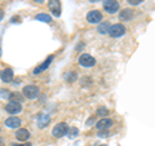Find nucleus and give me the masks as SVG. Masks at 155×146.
<instances>
[{"instance_id":"obj_20","label":"nucleus","mask_w":155,"mask_h":146,"mask_svg":"<svg viewBox=\"0 0 155 146\" xmlns=\"http://www.w3.org/2000/svg\"><path fill=\"white\" fill-rule=\"evenodd\" d=\"M97 115H101V116H105V115H109V110L106 108H100L97 110Z\"/></svg>"},{"instance_id":"obj_8","label":"nucleus","mask_w":155,"mask_h":146,"mask_svg":"<svg viewBox=\"0 0 155 146\" xmlns=\"http://www.w3.org/2000/svg\"><path fill=\"white\" fill-rule=\"evenodd\" d=\"M5 110H7V113L9 114H18L19 111L22 110V105H21V102H17V101H11L9 104L5 106Z\"/></svg>"},{"instance_id":"obj_4","label":"nucleus","mask_w":155,"mask_h":146,"mask_svg":"<svg viewBox=\"0 0 155 146\" xmlns=\"http://www.w3.org/2000/svg\"><path fill=\"white\" fill-rule=\"evenodd\" d=\"M66 133H67V125L65 123H58L57 125H54V128L52 129V134L56 138L64 137Z\"/></svg>"},{"instance_id":"obj_22","label":"nucleus","mask_w":155,"mask_h":146,"mask_svg":"<svg viewBox=\"0 0 155 146\" xmlns=\"http://www.w3.org/2000/svg\"><path fill=\"white\" fill-rule=\"evenodd\" d=\"M11 98H12L13 101L21 102V101L23 100V97H21V96H19V93H12V95H11Z\"/></svg>"},{"instance_id":"obj_19","label":"nucleus","mask_w":155,"mask_h":146,"mask_svg":"<svg viewBox=\"0 0 155 146\" xmlns=\"http://www.w3.org/2000/svg\"><path fill=\"white\" fill-rule=\"evenodd\" d=\"M11 92L7 91V89H0V97L2 98H11Z\"/></svg>"},{"instance_id":"obj_16","label":"nucleus","mask_w":155,"mask_h":146,"mask_svg":"<svg viewBox=\"0 0 155 146\" xmlns=\"http://www.w3.org/2000/svg\"><path fill=\"white\" fill-rule=\"evenodd\" d=\"M134 16V12L132 9H124V11L120 12V18L122 19H130Z\"/></svg>"},{"instance_id":"obj_1","label":"nucleus","mask_w":155,"mask_h":146,"mask_svg":"<svg viewBox=\"0 0 155 146\" xmlns=\"http://www.w3.org/2000/svg\"><path fill=\"white\" fill-rule=\"evenodd\" d=\"M22 93H23V97H26V98L34 100V98H36V97L39 96V88L36 85H32V84L26 85V87H23Z\"/></svg>"},{"instance_id":"obj_5","label":"nucleus","mask_w":155,"mask_h":146,"mask_svg":"<svg viewBox=\"0 0 155 146\" xmlns=\"http://www.w3.org/2000/svg\"><path fill=\"white\" fill-rule=\"evenodd\" d=\"M48 8L53 13V16L60 17L61 16V3L60 0H48Z\"/></svg>"},{"instance_id":"obj_2","label":"nucleus","mask_w":155,"mask_h":146,"mask_svg":"<svg viewBox=\"0 0 155 146\" xmlns=\"http://www.w3.org/2000/svg\"><path fill=\"white\" fill-rule=\"evenodd\" d=\"M125 34V27L122 25V23H116V25H113L109 30V35L111 38H120Z\"/></svg>"},{"instance_id":"obj_14","label":"nucleus","mask_w":155,"mask_h":146,"mask_svg":"<svg viewBox=\"0 0 155 146\" xmlns=\"http://www.w3.org/2000/svg\"><path fill=\"white\" fill-rule=\"evenodd\" d=\"M13 70L12 69H5L2 71V74H0V76H2V80L4 83H9L13 80Z\"/></svg>"},{"instance_id":"obj_10","label":"nucleus","mask_w":155,"mask_h":146,"mask_svg":"<svg viewBox=\"0 0 155 146\" xmlns=\"http://www.w3.org/2000/svg\"><path fill=\"white\" fill-rule=\"evenodd\" d=\"M111 125H113V120L111 119H101L97 121V124H96V127L98 131H107Z\"/></svg>"},{"instance_id":"obj_3","label":"nucleus","mask_w":155,"mask_h":146,"mask_svg":"<svg viewBox=\"0 0 155 146\" xmlns=\"http://www.w3.org/2000/svg\"><path fill=\"white\" fill-rule=\"evenodd\" d=\"M104 9L110 14H114L119 11V3L116 0H105L104 2Z\"/></svg>"},{"instance_id":"obj_21","label":"nucleus","mask_w":155,"mask_h":146,"mask_svg":"<svg viewBox=\"0 0 155 146\" xmlns=\"http://www.w3.org/2000/svg\"><path fill=\"white\" fill-rule=\"evenodd\" d=\"M65 79H66L67 81H74V80L76 79V74H75V72H69V74L65 76Z\"/></svg>"},{"instance_id":"obj_6","label":"nucleus","mask_w":155,"mask_h":146,"mask_svg":"<svg viewBox=\"0 0 155 146\" xmlns=\"http://www.w3.org/2000/svg\"><path fill=\"white\" fill-rule=\"evenodd\" d=\"M101 19H102V13L100 11H97V9L91 11L87 14V21L89 23H98V22H101Z\"/></svg>"},{"instance_id":"obj_15","label":"nucleus","mask_w":155,"mask_h":146,"mask_svg":"<svg viewBox=\"0 0 155 146\" xmlns=\"http://www.w3.org/2000/svg\"><path fill=\"white\" fill-rule=\"evenodd\" d=\"M110 23H109V21L107 22H101L100 25H98V28H97V31H98L100 34H107L109 32V30H110Z\"/></svg>"},{"instance_id":"obj_11","label":"nucleus","mask_w":155,"mask_h":146,"mask_svg":"<svg viewBox=\"0 0 155 146\" xmlns=\"http://www.w3.org/2000/svg\"><path fill=\"white\" fill-rule=\"evenodd\" d=\"M36 121H38V127L39 128H44V127H47V124L51 121V118H49V115L48 114H39Z\"/></svg>"},{"instance_id":"obj_24","label":"nucleus","mask_w":155,"mask_h":146,"mask_svg":"<svg viewBox=\"0 0 155 146\" xmlns=\"http://www.w3.org/2000/svg\"><path fill=\"white\" fill-rule=\"evenodd\" d=\"M12 146H32L31 144H23V145H18V144H12Z\"/></svg>"},{"instance_id":"obj_12","label":"nucleus","mask_w":155,"mask_h":146,"mask_svg":"<svg viewBox=\"0 0 155 146\" xmlns=\"http://www.w3.org/2000/svg\"><path fill=\"white\" fill-rule=\"evenodd\" d=\"M5 125L8 128H18L21 125V119L17 116H11L5 120Z\"/></svg>"},{"instance_id":"obj_23","label":"nucleus","mask_w":155,"mask_h":146,"mask_svg":"<svg viewBox=\"0 0 155 146\" xmlns=\"http://www.w3.org/2000/svg\"><path fill=\"white\" fill-rule=\"evenodd\" d=\"M127 2L130 4V5H138V4H141L143 0H127Z\"/></svg>"},{"instance_id":"obj_7","label":"nucleus","mask_w":155,"mask_h":146,"mask_svg":"<svg viewBox=\"0 0 155 146\" xmlns=\"http://www.w3.org/2000/svg\"><path fill=\"white\" fill-rule=\"evenodd\" d=\"M79 64L83 67H92L96 65V60L89 55H81L79 58Z\"/></svg>"},{"instance_id":"obj_27","label":"nucleus","mask_w":155,"mask_h":146,"mask_svg":"<svg viewBox=\"0 0 155 146\" xmlns=\"http://www.w3.org/2000/svg\"><path fill=\"white\" fill-rule=\"evenodd\" d=\"M2 16H3V14H2V13H0V18H2Z\"/></svg>"},{"instance_id":"obj_17","label":"nucleus","mask_w":155,"mask_h":146,"mask_svg":"<svg viewBox=\"0 0 155 146\" xmlns=\"http://www.w3.org/2000/svg\"><path fill=\"white\" fill-rule=\"evenodd\" d=\"M35 18L38 19V21H43V22H47V23H51V22H52V17L49 16V14H45V13L38 14Z\"/></svg>"},{"instance_id":"obj_18","label":"nucleus","mask_w":155,"mask_h":146,"mask_svg":"<svg viewBox=\"0 0 155 146\" xmlns=\"http://www.w3.org/2000/svg\"><path fill=\"white\" fill-rule=\"evenodd\" d=\"M78 133H79V131H78V128L75 127H71V128H67V136H69L70 138H75Z\"/></svg>"},{"instance_id":"obj_25","label":"nucleus","mask_w":155,"mask_h":146,"mask_svg":"<svg viewBox=\"0 0 155 146\" xmlns=\"http://www.w3.org/2000/svg\"><path fill=\"white\" fill-rule=\"evenodd\" d=\"M35 3H38V4H41V3H44V0H34Z\"/></svg>"},{"instance_id":"obj_9","label":"nucleus","mask_w":155,"mask_h":146,"mask_svg":"<svg viewBox=\"0 0 155 146\" xmlns=\"http://www.w3.org/2000/svg\"><path fill=\"white\" fill-rule=\"evenodd\" d=\"M52 61H53V56H49L44 62H43L41 65H39L38 67H35V69H34V74L38 75V74H40V72L45 71L48 67H49V65H51V62H52Z\"/></svg>"},{"instance_id":"obj_26","label":"nucleus","mask_w":155,"mask_h":146,"mask_svg":"<svg viewBox=\"0 0 155 146\" xmlns=\"http://www.w3.org/2000/svg\"><path fill=\"white\" fill-rule=\"evenodd\" d=\"M91 3H97V2H100V0H89Z\"/></svg>"},{"instance_id":"obj_28","label":"nucleus","mask_w":155,"mask_h":146,"mask_svg":"<svg viewBox=\"0 0 155 146\" xmlns=\"http://www.w3.org/2000/svg\"><path fill=\"white\" fill-rule=\"evenodd\" d=\"M0 55H2V49H0Z\"/></svg>"},{"instance_id":"obj_13","label":"nucleus","mask_w":155,"mask_h":146,"mask_svg":"<svg viewBox=\"0 0 155 146\" xmlns=\"http://www.w3.org/2000/svg\"><path fill=\"white\" fill-rule=\"evenodd\" d=\"M16 138L19 140V141H26V140L30 138V132H28L26 128L18 129L17 132H16Z\"/></svg>"}]
</instances>
